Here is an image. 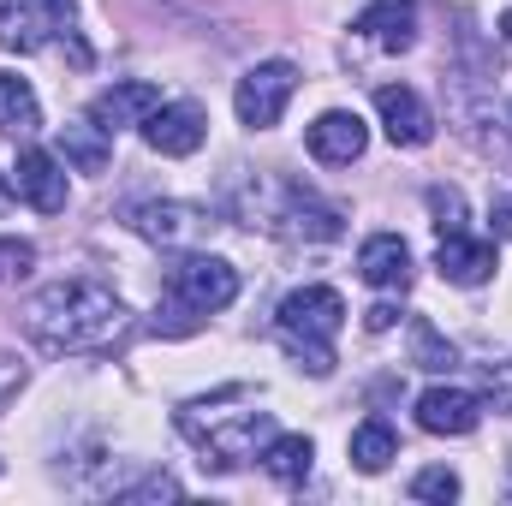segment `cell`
I'll use <instances>...</instances> for the list:
<instances>
[{
	"mask_svg": "<svg viewBox=\"0 0 512 506\" xmlns=\"http://www.w3.org/2000/svg\"><path fill=\"white\" fill-rule=\"evenodd\" d=\"M126 322V304L114 286L102 280H48L30 304H24V334L42 352H90L102 340H114Z\"/></svg>",
	"mask_w": 512,
	"mask_h": 506,
	"instance_id": "1",
	"label": "cell"
},
{
	"mask_svg": "<svg viewBox=\"0 0 512 506\" xmlns=\"http://www.w3.org/2000/svg\"><path fill=\"white\" fill-rule=\"evenodd\" d=\"M346 322V298L334 286H298L286 292V304L274 310L280 346L298 358V370L310 376H334V334Z\"/></svg>",
	"mask_w": 512,
	"mask_h": 506,
	"instance_id": "2",
	"label": "cell"
},
{
	"mask_svg": "<svg viewBox=\"0 0 512 506\" xmlns=\"http://www.w3.org/2000/svg\"><path fill=\"white\" fill-rule=\"evenodd\" d=\"M179 429L197 441L203 471H239L245 459H262V447L274 435V417L256 411V405L251 411H215V405L191 399V405H179Z\"/></svg>",
	"mask_w": 512,
	"mask_h": 506,
	"instance_id": "3",
	"label": "cell"
},
{
	"mask_svg": "<svg viewBox=\"0 0 512 506\" xmlns=\"http://www.w3.org/2000/svg\"><path fill=\"white\" fill-rule=\"evenodd\" d=\"M239 298V268L227 256H203V251H185L173 268H167V304L185 310L191 322L227 310Z\"/></svg>",
	"mask_w": 512,
	"mask_h": 506,
	"instance_id": "4",
	"label": "cell"
},
{
	"mask_svg": "<svg viewBox=\"0 0 512 506\" xmlns=\"http://www.w3.org/2000/svg\"><path fill=\"white\" fill-rule=\"evenodd\" d=\"M131 233H143L149 245H161V251H197L221 221H215V209H203V203H131L126 209Z\"/></svg>",
	"mask_w": 512,
	"mask_h": 506,
	"instance_id": "5",
	"label": "cell"
},
{
	"mask_svg": "<svg viewBox=\"0 0 512 506\" xmlns=\"http://www.w3.org/2000/svg\"><path fill=\"white\" fill-rule=\"evenodd\" d=\"M292 90H298V66H292V60H262V66H251V72L239 78V90H233L239 126H251V131L280 126Z\"/></svg>",
	"mask_w": 512,
	"mask_h": 506,
	"instance_id": "6",
	"label": "cell"
},
{
	"mask_svg": "<svg viewBox=\"0 0 512 506\" xmlns=\"http://www.w3.org/2000/svg\"><path fill=\"white\" fill-rule=\"evenodd\" d=\"M262 227H274V233H292V239H340L346 233V215L334 209V203H322L316 191H304V185H280V209H268V221Z\"/></svg>",
	"mask_w": 512,
	"mask_h": 506,
	"instance_id": "7",
	"label": "cell"
},
{
	"mask_svg": "<svg viewBox=\"0 0 512 506\" xmlns=\"http://www.w3.org/2000/svg\"><path fill=\"white\" fill-rule=\"evenodd\" d=\"M143 143L155 149V155H197L203 149V137H209V114L197 108V102H161L149 120H143Z\"/></svg>",
	"mask_w": 512,
	"mask_h": 506,
	"instance_id": "8",
	"label": "cell"
},
{
	"mask_svg": "<svg viewBox=\"0 0 512 506\" xmlns=\"http://www.w3.org/2000/svg\"><path fill=\"white\" fill-rule=\"evenodd\" d=\"M304 143H310V155H316L322 167H352V161L370 149V126H364L352 108H328V114L310 120Z\"/></svg>",
	"mask_w": 512,
	"mask_h": 506,
	"instance_id": "9",
	"label": "cell"
},
{
	"mask_svg": "<svg viewBox=\"0 0 512 506\" xmlns=\"http://www.w3.org/2000/svg\"><path fill=\"white\" fill-rule=\"evenodd\" d=\"M376 114H382L393 149H423V143L435 137V114L423 108V96H417L411 84H382V90H376Z\"/></svg>",
	"mask_w": 512,
	"mask_h": 506,
	"instance_id": "10",
	"label": "cell"
},
{
	"mask_svg": "<svg viewBox=\"0 0 512 506\" xmlns=\"http://www.w3.org/2000/svg\"><path fill=\"white\" fill-rule=\"evenodd\" d=\"M12 191H18L30 209H42V215H60L66 197H72L66 167H60L48 149H24V155H18V167H12Z\"/></svg>",
	"mask_w": 512,
	"mask_h": 506,
	"instance_id": "11",
	"label": "cell"
},
{
	"mask_svg": "<svg viewBox=\"0 0 512 506\" xmlns=\"http://www.w3.org/2000/svg\"><path fill=\"white\" fill-rule=\"evenodd\" d=\"M417 423L429 435H471L483 423V393H471V387H429L417 399Z\"/></svg>",
	"mask_w": 512,
	"mask_h": 506,
	"instance_id": "12",
	"label": "cell"
},
{
	"mask_svg": "<svg viewBox=\"0 0 512 506\" xmlns=\"http://www.w3.org/2000/svg\"><path fill=\"white\" fill-rule=\"evenodd\" d=\"M352 30L364 42H376L382 54H405L417 42V0H370Z\"/></svg>",
	"mask_w": 512,
	"mask_h": 506,
	"instance_id": "13",
	"label": "cell"
},
{
	"mask_svg": "<svg viewBox=\"0 0 512 506\" xmlns=\"http://www.w3.org/2000/svg\"><path fill=\"white\" fill-rule=\"evenodd\" d=\"M155 108H161V90L143 84V78H126V84H114V90H102L90 102V120L114 137V131H126V126H143Z\"/></svg>",
	"mask_w": 512,
	"mask_h": 506,
	"instance_id": "14",
	"label": "cell"
},
{
	"mask_svg": "<svg viewBox=\"0 0 512 506\" xmlns=\"http://www.w3.org/2000/svg\"><path fill=\"white\" fill-rule=\"evenodd\" d=\"M435 268H441V280H453V286H483V280L495 274V245H489V239H471L465 227H459V233H441Z\"/></svg>",
	"mask_w": 512,
	"mask_h": 506,
	"instance_id": "15",
	"label": "cell"
},
{
	"mask_svg": "<svg viewBox=\"0 0 512 506\" xmlns=\"http://www.w3.org/2000/svg\"><path fill=\"white\" fill-rule=\"evenodd\" d=\"M358 274L376 286V292H405L411 286V245L399 233H370L364 251H358Z\"/></svg>",
	"mask_w": 512,
	"mask_h": 506,
	"instance_id": "16",
	"label": "cell"
},
{
	"mask_svg": "<svg viewBox=\"0 0 512 506\" xmlns=\"http://www.w3.org/2000/svg\"><path fill=\"white\" fill-rule=\"evenodd\" d=\"M42 42H54L42 0H0V48L6 54H36Z\"/></svg>",
	"mask_w": 512,
	"mask_h": 506,
	"instance_id": "17",
	"label": "cell"
},
{
	"mask_svg": "<svg viewBox=\"0 0 512 506\" xmlns=\"http://www.w3.org/2000/svg\"><path fill=\"white\" fill-rule=\"evenodd\" d=\"M310 465H316V447H310V435H268V447H262V471L274 477V483H286V489H298L304 477H310Z\"/></svg>",
	"mask_w": 512,
	"mask_h": 506,
	"instance_id": "18",
	"label": "cell"
},
{
	"mask_svg": "<svg viewBox=\"0 0 512 506\" xmlns=\"http://www.w3.org/2000/svg\"><path fill=\"white\" fill-rule=\"evenodd\" d=\"M42 131V102L24 78L0 72V137H36Z\"/></svg>",
	"mask_w": 512,
	"mask_h": 506,
	"instance_id": "19",
	"label": "cell"
},
{
	"mask_svg": "<svg viewBox=\"0 0 512 506\" xmlns=\"http://www.w3.org/2000/svg\"><path fill=\"white\" fill-rule=\"evenodd\" d=\"M399 459V435L387 429L382 417H364L358 429H352V465L364 471V477H376V471H387Z\"/></svg>",
	"mask_w": 512,
	"mask_h": 506,
	"instance_id": "20",
	"label": "cell"
},
{
	"mask_svg": "<svg viewBox=\"0 0 512 506\" xmlns=\"http://www.w3.org/2000/svg\"><path fill=\"white\" fill-rule=\"evenodd\" d=\"M60 155L78 167V173H108V131L96 126V120H84V126H66L60 131Z\"/></svg>",
	"mask_w": 512,
	"mask_h": 506,
	"instance_id": "21",
	"label": "cell"
},
{
	"mask_svg": "<svg viewBox=\"0 0 512 506\" xmlns=\"http://www.w3.org/2000/svg\"><path fill=\"white\" fill-rule=\"evenodd\" d=\"M42 12H48V30H54V42H66L72 66H90V42L78 36V0H42Z\"/></svg>",
	"mask_w": 512,
	"mask_h": 506,
	"instance_id": "22",
	"label": "cell"
},
{
	"mask_svg": "<svg viewBox=\"0 0 512 506\" xmlns=\"http://www.w3.org/2000/svg\"><path fill=\"white\" fill-rule=\"evenodd\" d=\"M411 501H435V506L459 501V471H447V465L417 471V477H411Z\"/></svg>",
	"mask_w": 512,
	"mask_h": 506,
	"instance_id": "23",
	"label": "cell"
},
{
	"mask_svg": "<svg viewBox=\"0 0 512 506\" xmlns=\"http://www.w3.org/2000/svg\"><path fill=\"white\" fill-rule=\"evenodd\" d=\"M411 352H417V364H423V370H453V346H447L423 316L411 322Z\"/></svg>",
	"mask_w": 512,
	"mask_h": 506,
	"instance_id": "24",
	"label": "cell"
},
{
	"mask_svg": "<svg viewBox=\"0 0 512 506\" xmlns=\"http://www.w3.org/2000/svg\"><path fill=\"white\" fill-rule=\"evenodd\" d=\"M429 209H435V227H441V233H459V227H465V197H459L453 185H435V191H429Z\"/></svg>",
	"mask_w": 512,
	"mask_h": 506,
	"instance_id": "25",
	"label": "cell"
},
{
	"mask_svg": "<svg viewBox=\"0 0 512 506\" xmlns=\"http://www.w3.org/2000/svg\"><path fill=\"white\" fill-rule=\"evenodd\" d=\"M30 268H36V245L6 233V239H0V280H24Z\"/></svg>",
	"mask_w": 512,
	"mask_h": 506,
	"instance_id": "26",
	"label": "cell"
},
{
	"mask_svg": "<svg viewBox=\"0 0 512 506\" xmlns=\"http://www.w3.org/2000/svg\"><path fill=\"white\" fill-rule=\"evenodd\" d=\"M489 233H495L501 245L512 239V173L495 179V191H489Z\"/></svg>",
	"mask_w": 512,
	"mask_h": 506,
	"instance_id": "27",
	"label": "cell"
},
{
	"mask_svg": "<svg viewBox=\"0 0 512 506\" xmlns=\"http://www.w3.org/2000/svg\"><path fill=\"white\" fill-rule=\"evenodd\" d=\"M185 489L167 477V471H155V477H143V483H131V489H120V501H179Z\"/></svg>",
	"mask_w": 512,
	"mask_h": 506,
	"instance_id": "28",
	"label": "cell"
},
{
	"mask_svg": "<svg viewBox=\"0 0 512 506\" xmlns=\"http://www.w3.org/2000/svg\"><path fill=\"white\" fill-rule=\"evenodd\" d=\"M24 381H30V370H24L18 358H6V352H0V411H6V399H12Z\"/></svg>",
	"mask_w": 512,
	"mask_h": 506,
	"instance_id": "29",
	"label": "cell"
},
{
	"mask_svg": "<svg viewBox=\"0 0 512 506\" xmlns=\"http://www.w3.org/2000/svg\"><path fill=\"white\" fill-rule=\"evenodd\" d=\"M393 322H399V310H393V304H376V310L364 316V328H370V334H387Z\"/></svg>",
	"mask_w": 512,
	"mask_h": 506,
	"instance_id": "30",
	"label": "cell"
},
{
	"mask_svg": "<svg viewBox=\"0 0 512 506\" xmlns=\"http://www.w3.org/2000/svg\"><path fill=\"white\" fill-rule=\"evenodd\" d=\"M501 42H507V48H512V6H507V12H501Z\"/></svg>",
	"mask_w": 512,
	"mask_h": 506,
	"instance_id": "31",
	"label": "cell"
},
{
	"mask_svg": "<svg viewBox=\"0 0 512 506\" xmlns=\"http://www.w3.org/2000/svg\"><path fill=\"white\" fill-rule=\"evenodd\" d=\"M6 203H12V185H6V173H0V209H6Z\"/></svg>",
	"mask_w": 512,
	"mask_h": 506,
	"instance_id": "32",
	"label": "cell"
},
{
	"mask_svg": "<svg viewBox=\"0 0 512 506\" xmlns=\"http://www.w3.org/2000/svg\"><path fill=\"white\" fill-rule=\"evenodd\" d=\"M507 126H512V114H507Z\"/></svg>",
	"mask_w": 512,
	"mask_h": 506,
	"instance_id": "33",
	"label": "cell"
}]
</instances>
